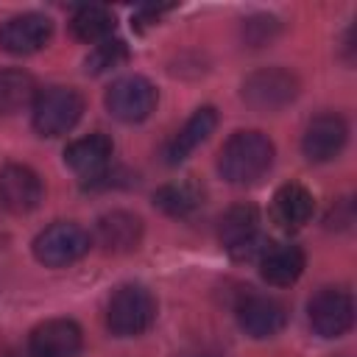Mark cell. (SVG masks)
<instances>
[{
	"instance_id": "cb8c5ba5",
	"label": "cell",
	"mask_w": 357,
	"mask_h": 357,
	"mask_svg": "<svg viewBox=\"0 0 357 357\" xmlns=\"http://www.w3.org/2000/svg\"><path fill=\"white\" fill-rule=\"evenodd\" d=\"M337 206H346V209H349V206H351V201H349V198H343V201H337ZM335 220H340V215H337V212H329L326 223H329V226H335ZM349 223H351V209H349V212H346V218H343V226H349Z\"/></svg>"
},
{
	"instance_id": "d6986e66",
	"label": "cell",
	"mask_w": 357,
	"mask_h": 357,
	"mask_svg": "<svg viewBox=\"0 0 357 357\" xmlns=\"http://www.w3.org/2000/svg\"><path fill=\"white\" fill-rule=\"evenodd\" d=\"M153 204L165 212V215H173V218H184L190 212H195L201 204H204V192L195 181L184 178V181H173V184H165L153 192Z\"/></svg>"
},
{
	"instance_id": "8fae6325",
	"label": "cell",
	"mask_w": 357,
	"mask_h": 357,
	"mask_svg": "<svg viewBox=\"0 0 357 357\" xmlns=\"http://www.w3.org/2000/svg\"><path fill=\"white\" fill-rule=\"evenodd\" d=\"M84 346L81 326L70 318H50L39 324L28 337L31 357H78Z\"/></svg>"
},
{
	"instance_id": "44dd1931",
	"label": "cell",
	"mask_w": 357,
	"mask_h": 357,
	"mask_svg": "<svg viewBox=\"0 0 357 357\" xmlns=\"http://www.w3.org/2000/svg\"><path fill=\"white\" fill-rule=\"evenodd\" d=\"M114 28V17L109 8L103 6H81L73 20H70V31L75 39L92 45V42H106V36Z\"/></svg>"
},
{
	"instance_id": "9a60e30c",
	"label": "cell",
	"mask_w": 357,
	"mask_h": 357,
	"mask_svg": "<svg viewBox=\"0 0 357 357\" xmlns=\"http://www.w3.org/2000/svg\"><path fill=\"white\" fill-rule=\"evenodd\" d=\"M112 151H114L112 139H109L106 134L95 131V134H86V137L70 142V145L64 148V162H67L78 176H84V178H98V176L109 167Z\"/></svg>"
},
{
	"instance_id": "ffe728a7",
	"label": "cell",
	"mask_w": 357,
	"mask_h": 357,
	"mask_svg": "<svg viewBox=\"0 0 357 357\" xmlns=\"http://www.w3.org/2000/svg\"><path fill=\"white\" fill-rule=\"evenodd\" d=\"M36 98V81L31 73L17 67L0 70V114H14Z\"/></svg>"
},
{
	"instance_id": "2e32d148",
	"label": "cell",
	"mask_w": 357,
	"mask_h": 357,
	"mask_svg": "<svg viewBox=\"0 0 357 357\" xmlns=\"http://www.w3.org/2000/svg\"><path fill=\"white\" fill-rule=\"evenodd\" d=\"M215 126H218V112L212 109V106H201V109H195L192 112V117L178 128V134L167 142V148H165V159L170 162V165H178V162H184L212 131H215Z\"/></svg>"
},
{
	"instance_id": "e0dca14e",
	"label": "cell",
	"mask_w": 357,
	"mask_h": 357,
	"mask_svg": "<svg viewBox=\"0 0 357 357\" xmlns=\"http://www.w3.org/2000/svg\"><path fill=\"white\" fill-rule=\"evenodd\" d=\"M315 212V198L312 192L298 184V181H287L276 190L273 195V218L282 229H301L304 223H310Z\"/></svg>"
},
{
	"instance_id": "ac0fdd59",
	"label": "cell",
	"mask_w": 357,
	"mask_h": 357,
	"mask_svg": "<svg viewBox=\"0 0 357 357\" xmlns=\"http://www.w3.org/2000/svg\"><path fill=\"white\" fill-rule=\"evenodd\" d=\"M259 273L273 287H287L304 273V251L290 243L268 245V251L259 257Z\"/></svg>"
},
{
	"instance_id": "5b68a950",
	"label": "cell",
	"mask_w": 357,
	"mask_h": 357,
	"mask_svg": "<svg viewBox=\"0 0 357 357\" xmlns=\"http://www.w3.org/2000/svg\"><path fill=\"white\" fill-rule=\"evenodd\" d=\"M298 95V81L282 67H265L243 81V100L257 112H279Z\"/></svg>"
},
{
	"instance_id": "5bb4252c",
	"label": "cell",
	"mask_w": 357,
	"mask_h": 357,
	"mask_svg": "<svg viewBox=\"0 0 357 357\" xmlns=\"http://www.w3.org/2000/svg\"><path fill=\"white\" fill-rule=\"evenodd\" d=\"M95 240L103 251H112V254L134 251L142 240V220L134 212H123V209L106 212L98 218Z\"/></svg>"
},
{
	"instance_id": "3957f363",
	"label": "cell",
	"mask_w": 357,
	"mask_h": 357,
	"mask_svg": "<svg viewBox=\"0 0 357 357\" xmlns=\"http://www.w3.org/2000/svg\"><path fill=\"white\" fill-rule=\"evenodd\" d=\"M84 114V98L73 86H47L33 98V128L42 137H61Z\"/></svg>"
},
{
	"instance_id": "4fadbf2b",
	"label": "cell",
	"mask_w": 357,
	"mask_h": 357,
	"mask_svg": "<svg viewBox=\"0 0 357 357\" xmlns=\"http://www.w3.org/2000/svg\"><path fill=\"white\" fill-rule=\"evenodd\" d=\"M42 178L25 165H6L0 170V206L11 215L33 212L42 201Z\"/></svg>"
},
{
	"instance_id": "6da1fadb",
	"label": "cell",
	"mask_w": 357,
	"mask_h": 357,
	"mask_svg": "<svg viewBox=\"0 0 357 357\" xmlns=\"http://www.w3.org/2000/svg\"><path fill=\"white\" fill-rule=\"evenodd\" d=\"M273 165V142L262 131H234L218 156V170L231 184H254Z\"/></svg>"
},
{
	"instance_id": "277c9868",
	"label": "cell",
	"mask_w": 357,
	"mask_h": 357,
	"mask_svg": "<svg viewBox=\"0 0 357 357\" xmlns=\"http://www.w3.org/2000/svg\"><path fill=\"white\" fill-rule=\"evenodd\" d=\"M89 234L70 220H56L42 229L33 240V257L47 268H67L89 251Z\"/></svg>"
},
{
	"instance_id": "ba28073f",
	"label": "cell",
	"mask_w": 357,
	"mask_h": 357,
	"mask_svg": "<svg viewBox=\"0 0 357 357\" xmlns=\"http://www.w3.org/2000/svg\"><path fill=\"white\" fill-rule=\"evenodd\" d=\"M310 326L321 337H340L354 324V301L340 287H324L310 298Z\"/></svg>"
},
{
	"instance_id": "9c48e42d",
	"label": "cell",
	"mask_w": 357,
	"mask_h": 357,
	"mask_svg": "<svg viewBox=\"0 0 357 357\" xmlns=\"http://www.w3.org/2000/svg\"><path fill=\"white\" fill-rule=\"evenodd\" d=\"M237 324L248 337H273L287 324V307L273 296L251 293L237 304Z\"/></svg>"
},
{
	"instance_id": "52a82bcc",
	"label": "cell",
	"mask_w": 357,
	"mask_h": 357,
	"mask_svg": "<svg viewBox=\"0 0 357 357\" xmlns=\"http://www.w3.org/2000/svg\"><path fill=\"white\" fill-rule=\"evenodd\" d=\"M106 109L123 123H142L156 109V86L142 75L117 78L106 89Z\"/></svg>"
},
{
	"instance_id": "30bf717a",
	"label": "cell",
	"mask_w": 357,
	"mask_h": 357,
	"mask_svg": "<svg viewBox=\"0 0 357 357\" xmlns=\"http://www.w3.org/2000/svg\"><path fill=\"white\" fill-rule=\"evenodd\" d=\"M53 36V22L45 14L28 11L6 20L0 25V47L14 56H28L42 50Z\"/></svg>"
},
{
	"instance_id": "7a4b0ae2",
	"label": "cell",
	"mask_w": 357,
	"mask_h": 357,
	"mask_svg": "<svg viewBox=\"0 0 357 357\" xmlns=\"http://www.w3.org/2000/svg\"><path fill=\"white\" fill-rule=\"evenodd\" d=\"M156 318V298L142 284H123L106 307V324L117 337L142 335Z\"/></svg>"
},
{
	"instance_id": "7402d4cb",
	"label": "cell",
	"mask_w": 357,
	"mask_h": 357,
	"mask_svg": "<svg viewBox=\"0 0 357 357\" xmlns=\"http://www.w3.org/2000/svg\"><path fill=\"white\" fill-rule=\"evenodd\" d=\"M126 56H128V50H126V45L120 42V39H106V42H100L89 56H86V73H106V70H112V67H117L120 61H126Z\"/></svg>"
},
{
	"instance_id": "603a6c76",
	"label": "cell",
	"mask_w": 357,
	"mask_h": 357,
	"mask_svg": "<svg viewBox=\"0 0 357 357\" xmlns=\"http://www.w3.org/2000/svg\"><path fill=\"white\" fill-rule=\"evenodd\" d=\"M276 31H279V22H276L273 17H254V20H248L245 28H243L245 42L254 45V47H257V45H265Z\"/></svg>"
},
{
	"instance_id": "7c38bea8",
	"label": "cell",
	"mask_w": 357,
	"mask_h": 357,
	"mask_svg": "<svg viewBox=\"0 0 357 357\" xmlns=\"http://www.w3.org/2000/svg\"><path fill=\"white\" fill-rule=\"evenodd\" d=\"M349 139V126L340 114L324 112L307 123V131L301 137V151L310 162H329L335 159Z\"/></svg>"
},
{
	"instance_id": "8992f818",
	"label": "cell",
	"mask_w": 357,
	"mask_h": 357,
	"mask_svg": "<svg viewBox=\"0 0 357 357\" xmlns=\"http://www.w3.org/2000/svg\"><path fill=\"white\" fill-rule=\"evenodd\" d=\"M220 243L229 248L234 259H251L262 257L268 251L265 240L259 237V212L254 204H237L220 218Z\"/></svg>"
}]
</instances>
